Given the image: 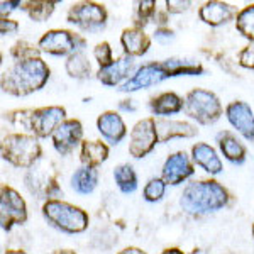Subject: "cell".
<instances>
[{
  "instance_id": "cell-1",
  "label": "cell",
  "mask_w": 254,
  "mask_h": 254,
  "mask_svg": "<svg viewBox=\"0 0 254 254\" xmlns=\"http://www.w3.org/2000/svg\"><path fill=\"white\" fill-rule=\"evenodd\" d=\"M205 73L202 63L183 58H168L163 61H149L141 64L136 73L117 90L122 93H132L142 88H151L176 76H202Z\"/></svg>"
},
{
  "instance_id": "cell-2",
  "label": "cell",
  "mask_w": 254,
  "mask_h": 254,
  "mask_svg": "<svg viewBox=\"0 0 254 254\" xmlns=\"http://www.w3.org/2000/svg\"><path fill=\"white\" fill-rule=\"evenodd\" d=\"M231 191L214 178L193 180L187 183L180 195V207L191 217H203L229 207Z\"/></svg>"
},
{
  "instance_id": "cell-3",
  "label": "cell",
  "mask_w": 254,
  "mask_h": 254,
  "mask_svg": "<svg viewBox=\"0 0 254 254\" xmlns=\"http://www.w3.org/2000/svg\"><path fill=\"white\" fill-rule=\"evenodd\" d=\"M49 76H51V69L43 58L12 61L10 66L2 71L0 87L7 95L27 97L44 88Z\"/></svg>"
},
{
  "instance_id": "cell-4",
  "label": "cell",
  "mask_w": 254,
  "mask_h": 254,
  "mask_svg": "<svg viewBox=\"0 0 254 254\" xmlns=\"http://www.w3.org/2000/svg\"><path fill=\"white\" fill-rule=\"evenodd\" d=\"M41 214L53 229L63 234H81L87 231L90 224V215L87 210L61 198L44 202L41 207Z\"/></svg>"
},
{
  "instance_id": "cell-5",
  "label": "cell",
  "mask_w": 254,
  "mask_h": 254,
  "mask_svg": "<svg viewBox=\"0 0 254 254\" xmlns=\"http://www.w3.org/2000/svg\"><path fill=\"white\" fill-rule=\"evenodd\" d=\"M2 159L9 165L29 170L43 159V146L39 139L27 132H10L0 142Z\"/></svg>"
},
{
  "instance_id": "cell-6",
  "label": "cell",
  "mask_w": 254,
  "mask_h": 254,
  "mask_svg": "<svg viewBox=\"0 0 254 254\" xmlns=\"http://www.w3.org/2000/svg\"><path fill=\"white\" fill-rule=\"evenodd\" d=\"M24 185L27 191L39 200H55L63 195L60 185V170L51 159H41L34 166L26 170Z\"/></svg>"
},
{
  "instance_id": "cell-7",
  "label": "cell",
  "mask_w": 254,
  "mask_h": 254,
  "mask_svg": "<svg viewBox=\"0 0 254 254\" xmlns=\"http://www.w3.org/2000/svg\"><path fill=\"white\" fill-rule=\"evenodd\" d=\"M220 98L212 90L191 88L185 95V116L200 126H212L224 116Z\"/></svg>"
},
{
  "instance_id": "cell-8",
  "label": "cell",
  "mask_w": 254,
  "mask_h": 254,
  "mask_svg": "<svg viewBox=\"0 0 254 254\" xmlns=\"http://www.w3.org/2000/svg\"><path fill=\"white\" fill-rule=\"evenodd\" d=\"M109 12L104 3L81 0L69 5L66 12V22L75 26L85 34H98L107 27Z\"/></svg>"
},
{
  "instance_id": "cell-9",
  "label": "cell",
  "mask_w": 254,
  "mask_h": 254,
  "mask_svg": "<svg viewBox=\"0 0 254 254\" xmlns=\"http://www.w3.org/2000/svg\"><path fill=\"white\" fill-rule=\"evenodd\" d=\"M41 53L58 58H69L87 48V38L69 29H49L38 41Z\"/></svg>"
},
{
  "instance_id": "cell-10",
  "label": "cell",
  "mask_w": 254,
  "mask_h": 254,
  "mask_svg": "<svg viewBox=\"0 0 254 254\" xmlns=\"http://www.w3.org/2000/svg\"><path fill=\"white\" fill-rule=\"evenodd\" d=\"M27 203L15 188L3 183L0 187V227L3 232L12 231L14 225L27 222Z\"/></svg>"
},
{
  "instance_id": "cell-11",
  "label": "cell",
  "mask_w": 254,
  "mask_h": 254,
  "mask_svg": "<svg viewBox=\"0 0 254 254\" xmlns=\"http://www.w3.org/2000/svg\"><path fill=\"white\" fill-rule=\"evenodd\" d=\"M159 144L156 117H144L132 126L129 132V154L134 159L146 158Z\"/></svg>"
},
{
  "instance_id": "cell-12",
  "label": "cell",
  "mask_w": 254,
  "mask_h": 254,
  "mask_svg": "<svg viewBox=\"0 0 254 254\" xmlns=\"http://www.w3.org/2000/svg\"><path fill=\"white\" fill-rule=\"evenodd\" d=\"M66 109L61 105L34 109L31 121V134L38 139H46L55 134V130L66 121Z\"/></svg>"
},
{
  "instance_id": "cell-13",
  "label": "cell",
  "mask_w": 254,
  "mask_h": 254,
  "mask_svg": "<svg viewBox=\"0 0 254 254\" xmlns=\"http://www.w3.org/2000/svg\"><path fill=\"white\" fill-rule=\"evenodd\" d=\"M195 175V165L191 156L185 151H176L171 153L165 159L161 168V178L165 180L168 187H178L188 182Z\"/></svg>"
},
{
  "instance_id": "cell-14",
  "label": "cell",
  "mask_w": 254,
  "mask_h": 254,
  "mask_svg": "<svg viewBox=\"0 0 254 254\" xmlns=\"http://www.w3.org/2000/svg\"><path fill=\"white\" fill-rule=\"evenodd\" d=\"M225 119L241 137L254 142V112L244 100H232L225 105Z\"/></svg>"
},
{
  "instance_id": "cell-15",
  "label": "cell",
  "mask_w": 254,
  "mask_h": 254,
  "mask_svg": "<svg viewBox=\"0 0 254 254\" xmlns=\"http://www.w3.org/2000/svg\"><path fill=\"white\" fill-rule=\"evenodd\" d=\"M53 147L56 149V153L61 156H68L69 153L75 151V147L81 146L83 139V124L78 119H66L58 129L55 130V134L51 136Z\"/></svg>"
},
{
  "instance_id": "cell-16",
  "label": "cell",
  "mask_w": 254,
  "mask_h": 254,
  "mask_svg": "<svg viewBox=\"0 0 254 254\" xmlns=\"http://www.w3.org/2000/svg\"><path fill=\"white\" fill-rule=\"evenodd\" d=\"M139 66L136 64V58L122 55L114 60V63L107 68L97 69V80L105 87H122L130 76L136 73Z\"/></svg>"
},
{
  "instance_id": "cell-17",
  "label": "cell",
  "mask_w": 254,
  "mask_h": 254,
  "mask_svg": "<svg viewBox=\"0 0 254 254\" xmlns=\"http://www.w3.org/2000/svg\"><path fill=\"white\" fill-rule=\"evenodd\" d=\"M237 10L232 3L222 2V0H208L198 7V19L210 27H220L236 20Z\"/></svg>"
},
{
  "instance_id": "cell-18",
  "label": "cell",
  "mask_w": 254,
  "mask_h": 254,
  "mask_svg": "<svg viewBox=\"0 0 254 254\" xmlns=\"http://www.w3.org/2000/svg\"><path fill=\"white\" fill-rule=\"evenodd\" d=\"M97 130L112 146L121 144L127 136V126L117 110H105L97 117Z\"/></svg>"
},
{
  "instance_id": "cell-19",
  "label": "cell",
  "mask_w": 254,
  "mask_h": 254,
  "mask_svg": "<svg viewBox=\"0 0 254 254\" xmlns=\"http://www.w3.org/2000/svg\"><path fill=\"white\" fill-rule=\"evenodd\" d=\"M190 156L195 166L202 168L210 176H217L224 171V163L214 146L208 142H195L190 149Z\"/></svg>"
},
{
  "instance_id": "cell-20",
  "label": "cell",
  "mask_w": 254,
  "mask_h": 254,
  "mask_svg": "<svg viewBox=\"0 0 254 254\" xmlns=\"http://www.w3.org/2000/svg\"><path fill=\"white\" fill-rule=\"evenodd\" d=\"M215 142H217V146H219L222 156L227 159L229 163L237 165V166L246 163L248 147H246V144L241 141V137L237 136L236 132H232V130H220L215 136Z\"/></svg>"
},
{
  "instance_id": "cell-21",
  "label": "cell",
  "mask_w": 254,
  "mask_h": 254,
  "mask_svg": "<svg viewBox=\"0 0 254 254\" xmlns=\"http://www.w3.org/2000/svg\"><path fill=\"white\" fill-rule=\"evenodd\" d=\"M156 130L159 144H165L171 139H191L198 134L195 124L175 119H156Z\"/></svg>"
},
{
  "instance_id": "cell-22",
  "label": "cell",
  "mask_w": 254,
  "mask_h": 254,
  "mask_svg": "<svg viewBox=\"0 0 254 254\" xmlns=\"http://www.w3.org/2000/svg\"><path fill=\"white\" fill-rule=\"evenodd\" d=\"M121 46L124 49V55L132 58H141L151 48V38L146 34L144 29L139 27H126L121 32Z\"/></svg>"
},
{
  "instance_id": "cell-23",
  "label": "cell",
  "mask_w": 254,
  "mask_h": 254,
  "mask_svg": "<svg viewBox=\"0 0 254 254\" xmlns=\"http://www.w3.org/2000/svg\"><path fill=\"white\" fill-rule=\"evenodd\" d=\"M185 109V98L180 97L176 92H161L158 95L151 97L149 110L158 119H168L170 116L180 114Z\"/></svg>"
},
{
  "instance_id": "cell-24",
  "label": "cell",
  "mask_w": 254,
  "mask_h": 254,
  "mask_svg": "<svg viewBox=\"0 0 254 254\" xmlns=\"http://www.w3.org/2000/svg\"><path fill=\"white\" fill-rule=\"evenodd\" d=\"M110 156V147L107 142L98 139H85L80 146V163L81 166L98 168L104 165Z\"/></svg>"
},
{
  "instance_id": "cell-25",
  "label": "cell",
  "mask_w": 254,
  "mask_h": 254,
  "mask_svg": "<svg viewBox=\"0 0 254 254\" xmlns=\"http://www.w3.org/2000/svg\"><path fill=\"white\" fill-rule=\"evenodd\" d=\"M69 185L78 195H90L98 187V170L97 168L80 166L71 175Z\"/></svg>"
},
{
  "instance_id": "cell-26",
  "label": "cell",
  "mask_w": 254,
  "mask_h": 254,
  "mask_svg": "<svg viewBox=\"0 0 254 254\" xmlns=\"http://www.w3.org/2000/svg\"><path fill=\"white\" fill-rule=\"evenodd\" d=\"M114 182L119 188V191L124 195H130L139 188V178L136 170L129 163H121L114 168Z\"/></svg>"
},
{
  "instance_id": "cell-27",
  "label": "cell",
  "mask_w": 254,
  "mask_h": 254,
  "mask_svg": "<svg viewBox=\"0 0 254 254\" xmlns=\"http://www.w3.org/2000/svg\"><path fill=\"white\" fill-rule=\"evenodd\" d=\"M64 71L73 80H88L92 76V63H90L88 56L85 55V51H80L66 58V61H64Z\"/></svg>"
},
{
  "instance_id": "cell-28",
  "label": "cell",
  "mask_w": 254,
  "mask_h": 254,
  "mask_svg": "<svg viewBox=\"0 0 254 254\" xmlns=\"http://www.w3.org/2000/svg\"><path fill=\"white\" fill-rule=\"evenodd\" d=\"M58 2H48V0H26L20 5V10L27 14V17L34 22H44L55 14Z\"/></svg>"
},
{
  "instance_id": "cell-29",
  "label": "cell",
  "mask_w": 254,
  "mask_h": 254,
  "mask_svg": "<svg viewBox=\"0 0 254 254\" xmlns=\"http://www.w3.org/2000/svg\"><path fill=\"white\" fill-rule=\"evenodd\" d=\"M158 3L154 0H139L132 10V26L144 29L147 24L154 20V15L158 12Z\"/></svg>"
},
{
  "instance_id": "cell-30",
  "label": "cell",
  "mask_w": 254,
  "mask_h": 254,
  "mask_svg": "<svg viewBox=\"0 0 254 254\" xmlns=\"http://www.w3.org/2000/svg\"><path fill=\"white\" fill-rule=\"evenodd\" d=\"M236 29L243 38L249 43H254V3H248L237 12V17L234 20Z\"/></svg>"
},
{
  "instance_id": "cell-31",
  "label": "cell",
  "mask_w": 254,
  "mask_h": 254,
  "mask_svg": "<svg viewBox=\"0 0 254 254\" xmlns=\"http://www.w3.org/2000/svg\"><path fill=\"white\" fill-rule=\"evenodd\" d=\"M32 114H34V109H12V110L3 112V119H5L12 127H15V129L26 130L27 134H31Z\"/></svg>"
},
{
  "instance_id": "cell-32",
  "label": "cell",
  "mask_w": 254,
  "mask_h": 254,
  "mask_svg": "<svg viewBox=\"0 0 254 254\" xmlns=\"http://www.w3.org/2000/svg\"><path fill=\"white\" fill-rule=\"evenodd\" d=\"M10 58L14 61H27V60H36L41 58V49L38 44H32L29 41H17L10 46L9 51Z\"/></svg>"
},
{
  "instance_id": "cell-33",
  "label": "cell",
  "mask_w": 254,
  "mask_h": 254,
  "mask_svg": "<svg viewBox=\"0 0 254 254\" xmlns=\"http://www.w3.org/2000/svg\"><path fill=\"white\" fill-rule=\"evenodd\" d=\"M166 183L161 176H156V178H151L147 180V183L142 188V196H144L146 202L149 203H156L159 200L165 196L166 193Z\"/></svg>"
},
{
  "instance_id": "cell-34",
  "label": "cell",
  "mask_w": 254,
  "mask_h": 254,
  "mask_svg": "<svg viewBox=\"0 0 254 254\" xmlns=\"http://www.w3.org/2000/svg\"><path fill=\"white\" fill-rule=\"evenodd\" d=\"M93 58L98 63V68H107L114 63V53H112V46L107 41H102V43L95 44L93 48Z\"/></svg>"
},
{
  "instance_id": "cell-35",
  "label": "cell",
  "mask_w": 254,
  "mask_h": 254,
  "mask_svg": "<svg viewBox=\"0 0 254 254\" xmlns=\"http://www.w3.org/2000/svg\"><path fill=\"white\" fill-rule=\"evenodd\" d=\"M237 64L246 69H254V43H248L237 53Z\"/></svg>"
},
{
  "instance_id": "cell-36",
  "label": "cell",
  "mask_w": 254,
  "mask_h": 254,
  "mask_svg": "<svg viewBox=\"0 0 254 254\" xmlns=\"http://www.w3.org/2000/svg\"><path fill=\"white\" fill-rule=\"evenodd\" d=\"M193 3L190 0H166L165 2V10L168 14H183V12H188L191 9Z\"/></svg>"
},
{
  "instance_id": "cell-37",
  "label": "cell",
  "mask_w": 254,
  "mask_h": 254,
  "mask_svg": "<svg viewBox=\"0 0 254 254\" xmlns=\"http://www.w3.org/2000/svg\"><path fill=\"white\" fill-rule=\"evenodd\" d=\"M153 38H154L156 43L163 44V46H166V44L173 43L175 38H176V34H175L173 29H170V27H156L154 32H153Z\"/></svg>"
},
{
  "instance_id": "cell-38",
  "label": "cell",
  "mask_w": 254,
  "mask_h": 254,
  "mask_svg": "<svg viewBox=\"0 0 254 254\" xmlns=\"http://www.w3.org/2000/svg\"><path fill=\"white\" fill-rule=\"evenodd\" d=\"M19 29H20V26L17 20H14L10 17H5V19L0 17V34L2 36H14V34H17Z\"/></svg>"
},
{
  "instance_id": "cell-39",
  "label": "cell",
  "mask_w": 254,
  "mask_h": 254,
  "mask_svg": "<svg viewBox=\"0 0 254 254\" xmlns=\"http://www.w3.org/2000/svg\"><path fill=\"white\" fill-rule=\"evenodd\" d=\"M20 5H22L20 0H14V2H5V0H2V2H0V15H2V19L9 17V14H12L15 9H20Z\"/></svg>"
},
{
  "instance_id": "cell-40",
  "label": "cell",
  "mask_w": 254,
  "mask_h": 254,
  "mask_svg": "<svg viewBox=\"0 0 254 254\" xmlns=\"http://www.w3.org/2000/svg\"><path fill=\"white\" fill-rule=\"evenodd\" d=\"M117 109L121 110V112H136L137 105H136V102H134L132 98H124V100L119 102Z\"/></svg>"
},
{
  "instance_id": "cell-41",
  "label": "cell",
  "mask_w": 254,
  "mask_h": 254,
  "mask_svg": "<svg viewBox=\"0 0 254 254\" xmlns=\"http://www.w3.org/2000/svg\"><path fill=\"white\" fill-rule=\"evenodd\" d=\"M168 20H170V14L166 10H158L153 22L156 24V27H168Z\"/></svg>"
},
{
  "instance_id": "cell-42",
  "label": "cell",
  "mask_w": 254,
  "mask_h": 254,
  "mask_svg": "<svg viewBox=\"0 0 254 254\" xmlns=\"http://www.w3.org/2000/svg\"><path fill=\"white\" fill-rule=\"evenodd\" d=\"M117 254H147V253L144 251V249L137 248V246H129V248L121 249Z\"/></svg>"
},
{
  "instance_id": "cell-43",
  "label": "cell",
  "mask_w": 254,
  "mask_h": 254,
  "mask_svg": "<svg viewBox=\"0 0 254 254\" xmlns=\"http://www.w3.org/2000/svg\"><path fill=\"white\" fill-rule=\"evenodd\" d=\"M159 254H187V253L180 248H166V249H163Z\"/></svg>"
},
{
  "instance_id": "cell-44",
  "label": "cell",
  "mask_w": 254,
  "mask_h": 254,
  "mask_svg": "<svg viewBox=\"0 0 254 254\" xmlns=\"http://www.w3.org/2000/svg\"><path fill=\"white\" fill-rule=\"evenodd\" d=\"M51 254H76V253L71 251V249H55V251H51Z\"/></svg>"
},
{
  "instance_id": "cell-45",
  "label": "cell",
  "mask_w": 254,
  "mask_h": 254,
  "mask_svg": "<svg viewBox=\"0 0 254 254\" xmlns=\"http://www.w3.org/2000/svg\"><path fill=\"white\" fill-rule=\"evenodd\" d=\"M3 254H27V253L22 251V249H7Z\"/></svg>"
},
{
  "instance_id": "cell-46",
  "label": "cell",
  "mask_w": 254,
  "mask_h": 254,
  "mask_svg": "<svg viewBox=\"0 0 254 254\" xmlns=\"http://www.w3.org/2000/svg\"><path fill=\"white\" fill-rule=\"evenodd\" d=\"M251 234H253V239H254V224H253V227H251Z\"/></svg>"
},
{
  "instance_id": "cell-47",
  "label": "cell",
  "mask_w": 254,
  "mask_h": 254,
  "mask_svg": "<svg viewBox=\"0 0 254 254\" xmlns=\"http://www.w3.org/2000/svg\"><path fill=\"white\" fill-rule=\"evenodd\" d=\"M225 254H237V253H225Z\"/></svg>"
}]
</instances>
